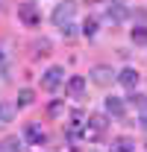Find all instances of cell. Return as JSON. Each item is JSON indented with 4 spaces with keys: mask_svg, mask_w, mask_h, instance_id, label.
I'll use <instances>...</instances> for the list:
<instances>
[{
    "mask_svg": "<svg viewBox=\"0 0 147 152\" xmlns=\"http://www.w3.org/2000/svg\"><path fill=\"white\" fill-rule=\"evenodd\" d=\"M124 18H127V9H124L121 3H109V9H106V20H112V23H121Z\"/></svg>",
    "mask_w": 147,
    "mask_h": 152,
    "instance_id": "ba28073f",
    "label": "cell"
},
{
    "mask_svg": "<svg viewBox=\"0 0 147 152\" xmlns=\"http://www.w3.org/2000/svg\"><path fill=\"white\" fill-rule=\"evenodd\" d=\"M3 3H6V0H0V9H3Z\"/></svg>",
    "mask_w": 147,
    "mask_h": 152,
    "instance_id": "d6986e66",
    "label": "cell"
},
{
    "mask_svg": "<svg viewBox=\"0 0 147 152\" xmlns=\"http://www.w3.org/2000/svg\"><path fill=\"white\" fill-rule=\"evenodd\" d=\"M33 99H36V94H33L30 88H24V91H21V94H18V108H24V105H30Z\"/></svg>",
    "mask_w": 147,
    "mask_h": 152,
    "instance_id": "4fadbf2b",
    "label": "cell"
},
{
    "mask_svg": "<svg viewBox=\"0 0 147 152\" xmlns=\"http://www.w3.org/2000/svg\"><path fill=\"white\" fill-rule=\"evenodd\" d=\"M24 137H27V140H30L33 146H41V143H44V132L38 129L36 123H30V126L24 129Z\"/></svg>",
    "mask_w": 147,
    "mask_h": 152,
    "instance_id": "52a82bcc",
    "label": "cell"
},
{
    "mask_svg": "<svg viewBox=\"0 0 147 152\" xmlns=\"http://www.w3.org/2000/svg\"><path fill=\"white\" fill-rule=\"evenodd\" d=\"M82 35H85V38H94V35H97V20H94V18H88L85 23H82Z\"/></svg>",
    "mask_w": 147,
    "mask_h": 152,
    "instance_id": "5bb4252c",
    "label": "cell"
},
{
    "mask_svg": "<svg viewBox=\"0 0 147 152\" xmlns=\"http://www.w3.org/2000/svg\"><path fill=\"white\" fill-rule=\"evenodd\" d=\"M0 61H3V53H0Z\"/></svg>",
    "mask_w": 147,
    "mask_h": 152,
    "instance_id": "ffe728a7",
    "label": "cell"
},
{
    "mask_svg": "<svg viewBox=\"0 0 147 152\" xmlns=\"http://www.w3.org/2000/svg\"><path fill=\"white\" fill-rule=\"evenodd\" d=\"M82 91H85V79H82V76H71V79H68V94L79 96Z\"/></svg>",
    "mask_w": 147,
    "mask_h": 152,
    "instance_id": "8fae6325",
    "label": "cell"
},
{
    "mask_svg": "<svg viewBox=\"0 0 147 152\" xmlns=\"http://www.w3.org/2000/svg\"><path fill=\"white\" fill-rule=\"evenodd\" d=\"M132 149H135V140L127 137V134H121V137L112 140V152H132Z\"/></svg>",
    "mask_w": 147,
    "mask_h": 152,
    "instance_id": "9c48e42d",
    "label": "cell"
},
{
    "mask_svg": "<svg viewBox=\"0 0 147 152\" xmlns=\"http://www.w3.org/2000/svg\"><path fill=\"white\" fill-rule=\"evenodd\" d=\"M129 35H132V41H135V44H147V26H141V23H138Z\"/></svg>",
    "mask_w": 147,
    "mask_h": 152,
    "instance_id": "7c38bea8",
    "label": "cell"
},
{
    "mask_svg": "<svg viewBox=\"0 0 147 152\" xmlns=\"http://www.w3.org/2000/svg\"><path fill=\"white\" fill-rule=\"evenodd\" d=\"M12 105H3V102H0V126H6V123H12Z\"/></svg>",
    "mask_w": 147,
    "mask_h": 152,
    "instance_id": "2e32d148",
    "label": "cell"
},
{
    "mask_svg": "<svg viewBox=\"0 0 147 152\" xmlns=\"http://www.w3.org/2000/svg\"><path fill=\"white\" fill-rule=\"evenodd\" d=\"M18 18L24 20L27 26H38L41 15H38V9L33 6V3H21V6H18Z\"/></svg>",
    "mask_w": 147,
    "mask_h": 152,
    "instance_id": "7a4b0ae2",
    "label": "cell"
},
{
    "mask_svg": "<svg viewBox=\"0 0 147 152\" xmlns=\"http://www.w3.org/2000/svg\"><path fill=\"white\" fill-rule=\"evenodd\" d=\"M118 82H121L124 88H129V91H132V88L138 85V70H135V67H124V70L118 73Z\"/></svg>",
    "mask_w": 147,
    "mask_h": 152,
    "instance_id": "5b68a950",
    "label": "cell"
},
{
    "mask_svg": "<svg viewBox=\"0 0 147 152\" xmlns=\"http://www.w3.org/2000/svg\"><path fill=\"white\" fill-rule=\"evenodd\" d=\"M124 111H127V105H124L121 96H106V114H112V117H124Z\"/></svg>",
    "mask_w": 147,
    "mask_h": 152,
    "instance_id": "8992f818",
    "label": "cell"
},
{
    "mask_svg": "<svg viewBox=\"0 0 147 152\" xmlns=\"http://www.w3.org/2000/svg\"><path fill=\"white\" fill-rule=\"evenodd\" d=\"M62 82H65V70H62V67H50V70L44 73V79H41V85H44L47 91H56Z\"/></svg>",
    "mask_w": 147,
    "mask_h": 152,
    "instance_id": "3957f363",
    "label": "cell"
},
{
    "mask_svg": "<svg viewBox=\"0 0 147 152\" xmlns=\"http://www.w3.org/2000/svg\"><path fill=\"white\" fill-rule=\"evenodd\" d=\"M129 102H132L138 111H147V96L144 94H132V96H129Z\"/></svg>",
    "mask_w": 147,
    "mask_h": 152,
    "instance_id": "e0dca14e",
    "label": "cell"
},
{
    "mask_svg": "<svg viewBox=\"0 0 147 152\" xmlns=\"http://www.w3.org/2000/svg\"><path fill=\"white\" fill-rule=\"evenodd\" d=\"M0 152H24L21 137H6V140H0Z\"/></svg>",
    "mask_w": 147,
    "mask_h": 152,
    "instance_id": "30bf717a",
    "label": "cell"
},
{
    "mask_svg": "<svg viewBox=\"0 0 147 152\" xmlns=\"http://www.w3.org/2000/svg\"><path fill=\"white\" fill-rule=\"evenodd\" d=\"M74 12H76V6H74L71 0H62V3L53 9V23L56 26H68L71 18H74Z\"/></svg>",
    "mask_w": 147,
    "mask_h": 152,
    "instance_id": "6da1fadb",
    "label": "cell"
},
{
    "mask_svg": "<svg viewBox=\"0 0 147 152\" xmlns=\"http://www.w3.org/2000/svg\"><path fill=\"white\" fill-rule=\"evenodd\" d=\"M112 79H118V76L112 73L109 64H94V67H91V82H97V85H109Z\"/></svg>",
    "mask_w": 147,
    "mask_h": 152,
    "instance_id": "277c9868",
    "label": "cell"
},
{
    "mask_svg": "<svg viewBox=\"0 0 147 152\" xmlns=\"http://www.w3.org/2000/svg\"><path fill=\"white\" fill-rule=\"evenodd\" d=\"M138 126H141V129H147V111H141V117H138Z\"/></svg>",
    "mask_w": 147,
    "mask_h": 152,
    "instance_id": "ac0fdd59",
    "label": "cell"
},
{
    "mask_svg": "<svg viewBox=\"0 0 147 152\" xmlns=\"http://www.w3.org/2000/svg\"><path fill=\"white\" fill-rule=\"evenodd\" d=\"M33 50H36V56H47V53H50V41H47V38H41V41L33 44Z\"/></svg>",
    "mask_w": 147,
    "mask_h": 152,
    "instance_id": "9a60e30c",
    "label": "cell"
}]
</instances>
